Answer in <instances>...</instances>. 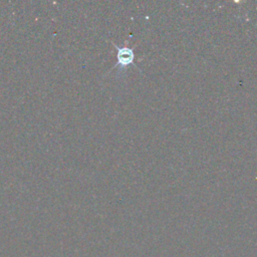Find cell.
<instances>
[{
  "label": "cell",
  "instance_id": "6da1fadb",
  "mask_svg": "<svg viewBox=\"0 0 257 257\" xmlns=\"http://www.w3.org/2000/svg\"><path fill=\"white\" fill-rule=\"evenodd\" d=\"M134 59V52L127 47L118 48L117 47V60L119 65L125 66L128 65Z\"/></svg>",
  "mask_w": 257,
  "mask_h": 257
}]
</instances>
